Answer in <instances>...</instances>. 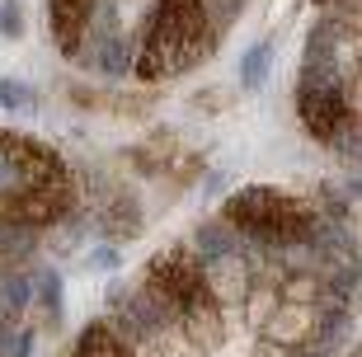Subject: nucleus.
<instances>
[{"label":"nucleus","mask_w":362,"mask_h":357,"mask_svg":"<svg viewBox=\"0 0 362 357\" xmlns=\"http://www.w3.org/2000/svg\"><path fill=\"white\" fill-rule=\"evenodd\" d=\"M76 184L52 146L0 132V226H52L71 212Z\"/></svg>","instance_id":"nucleus-1"},{"label":"nucleus","mask_w":362,"mask_h":357,"mask_svg":"<svg viewBox=\"0 0 362 357\" xmlns=\"http://www.w3.org/2000/svg\"><path fill=\"white\" fill-rule=\"evenodd\" d=\"M212 47V19L202 0H160V10L151 19V33L136 57V76L141 80H165L179 71L198 66Z\"/></svg>","instance_id":"nucleus-2"},{"label":"nucleus","mask_w":362,"mask_h":357,"mask_svg":"<svg viewBox=\"0 0 362 357\" xmlns=\"http://www.w3.org/2000/svg\"><path fill=\"white\" fill-rule=\"evenodd\" d=\"M221 216H226L240 235L264 240V245H310V240H320V230H325L320 212H315L306 198L282 193V188H269V184L230 193L226 207H221Z\"/></svg>","instance_id":"nucleus-3"},{"label":"nucleus","mask_w":362,"mask_h":357,"mask_svg":"<svg viewBox=\"0 0 362 357\" xmlns=\"http://www.w3.org/2000/svg\"><path fill=\"white\" fill-rule=\"evenodd\" d=\"M146 296L156 301V315L184 320V324L212 315V305H216L207 268H202V259H193V250H184V245L160 250L146 264Z\"/></svg>","instance_id":"nucleus-4"},{"label":"nucleus","mask_w":362,"mask_h":357,"mask_svg":"<svg viewBox=\"0 0 362 357\" xmlns=\"http://www.w3.org/2000/svg\"><path fill=\"white\" fill-rule=\"evenodd\" d=\"M296 113L306 122V132L315 141H339V132L349 127V99L334 80H306L301 94H296Z\"/></svg>","instance_id":"nucleus-5"},{"label":"nucleus","mask_w":362,"mask_h":357,"mask_svg":"<svg viewBox=\"0 0 362 357\" xmlns=\"http://www.w3.org/2000/svg\"><path fill=\"white\" fill-rule=\"evenodd\" d=\"M47 5H52V33H57V47L76 52V42H81L85 24H90L94 0H47Z\"/></svg>","instance_id":"nucleus-6"},{"label":"nucleus","mask_w":362,"mask_h":357,"mask_svg":"<svg viewBox=\"0 0 362 357\" xmlns=\"http://www.w3.org/2000/svg\"><path fill=\"white\" fill-rule=\"evenodd\" d=\"M71 357H132V348L122 344L108 324H85L76 348H71Z\"/></svg>","instance_id":"nucleus-7"},{"label":"nucleus","mask_w":362,"mask_h":357,"mask_svg":"<svg viewBox=\"0 0 362 357\" xmlns=\"http://www.w3.org/2000/svg\"><path fill=\"white\" fill-rule=\"evenodd\" d=\"M245 85H264V71H269V47H264V42H259L255 52L245 57Z\"/></svg>","instance_id":"nucleus-8"},{"label":"nucleus","mask_w":362,"mask_h":357,"mask_svg":"<svg viewBox=\"0 0 362 357\" xmlns=\"http://www.w3.org/2000/svg\"><path fill=\"white\" fill-rule=\"evenodd\" d=\"M0 28H5V33H19V19H14V0H5V5H0Z\"/></svg>","instance_id":"nucleus-9"},{"label":"nucleus","mask_w":362,"mask_h":357,"mask_svg":"<svg viewBox=\"0 0 362 357\" xmlns=\"http://www.w3.org/2000/svg\"><path fill=\"white\" fill-rule=\"evenodd\" d=\"M0 99H5V104H10V108H14V104H19V99H24V94L14 90V85H0Z\"/></svg>","instance_id":"nucleus-10"},{"label":"nucleus","mask_w":362,"mask_h":357,"mask_svg":"<svg viewBox=\"0 0 362 357\" xmlns=\"http://www.w3.org/2000/svg\"><path fill=\"white\" fill-rule=\"evenodd\" d=\"M353 357H362V344H358V353H353Z\"/></svg>","instance_id":"nucleus-11"}]
</instances>
